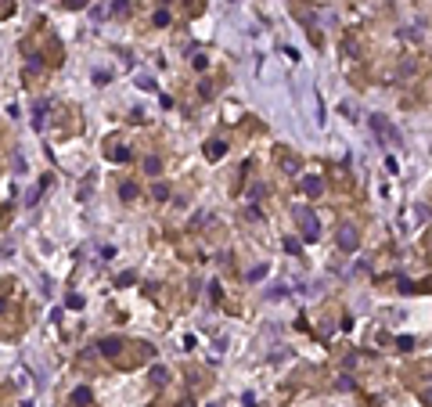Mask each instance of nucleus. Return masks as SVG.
I'll return each instance as SVG.
<instances>
[{"label": "nucleus", "mask_w": 432, "mask_h": 407, "mask_svg": "<svg viewBox=\"0 0 432 407\" xmlns=\"http://www.w3.org/2000/svg\"><path fill=\"white\" fill-rule=\"evenodd\" d=\"M296 220H299V227H303V238H306V242H314V238L321 234V227H317V216H314V209L299 205V209H296Z\"/></svg>", "instance_id": "f257e3e1"}, {"label": "nucleus", "mask_w": 432, "mask_h": 407, "mask_svg": "<svg viewBox=\"0 0 432 407\" xmlns=\"http://www.w3.org/2000/svg\"><path fill=\"white\" fill-rule=\"evenodd\" d=\"M371 126H375V133L382 141H389V144H400V133H396V126L393 123H385L382 115H371Z\"/></svg>", "instance_id": "f03ea898"}, {"label": "nucleus", "mask_w": 432, "mask_h": 407, "mask_svg": "<svg viewBox=\"0 0 432 407\" xmlns=\"http://www.w3.org/2000/svg\"><path fill=\"white\" fill-rule=\"evenodd\" d=\"M335 242H338V249H346V252H353V249L360 245V242H357V231H353V227H338Z\"/></svg>", "instance_id": "7ed1b4c3"}, {"label": "nucleus", "mask_w": 432, "mask_h": 407, "mask_svg": "<svg viewBox=\"0 0 432 407\" xmlns=\"http://www.w3.org/2000/svg\"><path fill=\"white\" fill-rule=\"evenodd\" d=\"M72 404H76V407H90V404H94V393H90L87 386H80V389H72Z\"/></svg>", "instance_id": "20e7f679"}, {"label": "nucleus", "mask_w": 432, "mask_h": 407, "mask_svg": "<svg viewBox=\"0 0 432 407\" xmlns=\"http://www.w3.org/2000/svg\"><path fill=\"white\" fill-rule=\"evenodd\" d=\"M303 191L310 195V199H317V195L324 191V184H321V177H303Z\"/></svg>", "instance_id": "39448f33"}, {"label": "nucleus", "mask_w": 432, "mask_h": 407, "mask_svg": "<svg viewBox=\"0 0 432 407\" xmlns=\"http://www.w3.org/2000/svg\"><path fill=\"white\" fill-rule=\"evenodd\" d=\"M223 152H227V144L223 141H206V159H223Z\"/></svg>", "instance_id": "423d86ee"}, {"label": "nucleus", "mask_w": 432, "mask_h": 407, "mask_svg": "<svg viewBox=\"0 0 432 407\" xmlns=\"http://www.w3.org/2000/svg\"><path fill=\"white\" fill-rule=\"evenodd\" d=\"M119 346H122L119 339H101V353H105V357H115V353H119Z\"/></svg>", "instance_id": "0eeeda50"}, {"label": "nucleus", "mask_w": 432, "mask_h": 407, "mask_svg": "<svg viewBox=\"0 0 432 407\" xmlns=\"http://www.w3.org/2000/svg\"><path fill=\"white\" fill-rule=\"evenodd\" d=\"M151 195H155V202H166V199H169V188H166V184H155V188H151Z\"/></svg>", "instance_id": "6e6552de"}, {"label": "nucleus", "mask_w": 432, "mask_h": 407, "mask_svg": "<svg viewBox=\"0 0 432 407\" xmlns=\"http://www.w3.org/2000/svg\"><path fill=\"white\" fill-rule=\"evenodd\" d=\"M108 155H112L115 162H126V159H130V152H126V148H112V152H108Z\"/></svg>", "instance_id": "1a4fd4ad"}, {"label": "nucleus", "mask_w": 432, "mask_h": 407, "mask_svg": "<svg viewBox=\"0 0 432 407\" xmlns=\"http://www.w3.org/2000/svg\"><path fill=\"white\" fill-rule=\"evenodd\" d=\"M144 173H159V159H155V155L144 159Z\"/></svg>", "instance_id": "9d476101"}, {"label": "nucleus", "mask_w": 432, "mask_h": 407, "mask_svg": "<svg viewBox=\"0 0 432 407\" xmlns=\"http://www.w3.org/2000/svg\"><path fill=\"white\" fill-rule=\"evenodd\" d=\"M281 170L285 173H299V166H296V159H281Z\"/></svg>", "instance_id": "9b49d317"}, {"label": "nucleus", "mask_w": 432, "mask_h": 407, "mask_svg": "<svg viewBox=\"0 0 432 407\" xmlns=\"http://www.w3.org/2000/svg\"><path fill=\"white\" fill-rule=\"evenodd\" d=\"M119 195L130 202V199H137V188H133V184H122V191H119Z\"/></svg>", "instance_id": "f8f14e48"}, {"label": "nucleus", "mask_w": 432, "mask_h": 407, "mask_svg": "<svg viewBox=\"0 0 432 407\" xmlns=\"http://www.w3.org/2000/svg\"><path fill=\"white\" fill-rule=\"evenodd\" d=\"M112 11H115V14H126V11H130V0H115Z\"/></svg>", "instance_id": "ddd939ff"}, {"label": "nucleus", "mask_w": 432, "mask_h": 407, "mask_svg": "<svg viewBox=\"0 0 432 407\" xmlns=\"http://www.w3.org/2000/svg\"><path fill=\"white\" fill-rule=\"evenodd\" d=\"M263 274H267V267H252V270H249V281H259Z\"/></svg>", "instance_id": "4468645a"}, {"label": "nucleus", "mask_w": 432, "mask_h": 407, "mask_svg": "<svg viewBox=\"0 0 432 407\" xmlns=\"http://www.w3.org/2000/svg\"><path fill=\"white\" fill-rule=\"evenodd\" d=\"M151 379H155V382H159V386H162V382H166V379H169V375H166V368H155V371H151Z\"/></svg>", "instance_id": "2eb2a0df"}, {"label": "nucleus", "mask_w": 432, "mask_h": 407, "mask_svg": "<svg viewBox=\"0 0 432 407\" xmlns=\"http://www.w3.org/2000/svg\"><path fill=\"white\" fill-rule=\"evenodd\" d=\"M87 0H65V7H83Z\"/></svg>", "instance_id": "dca6fc26"}, {"label": "nucleus", "mask_w": 432, "mask_h": 407, "mask_svg": "<svg viewBox=\"0 0 432 407\" xmlns=\"http://www.w3.org/2000/svg\"><path fill=\"white\" fill-rule=\"evenodd\" d=\"M425 400H429V407H432V389H429V393H425Z\"/></svg>", "instance_id": "f3484780"}]
</instances>
